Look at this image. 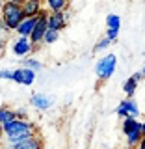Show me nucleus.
<instances>
[{
  "mask_svg": "<svg viewBox=\"0 0 145 149\" xmlns=\"http://www.w3.org/2000/svg\"><path fill=\"white\" fill-rule=\"evenodd\" d=\"M13 82L17 84H22V86H32L35 80V73L30 71L26 67H19V69H13Z\"/></svg>",
  "mask_w": 145,
  "mask_h": 149,
  "instance_id": "7",
  "label": "nucleus"
},
{
  "mask_svg": "<svg viewBox=\"0 0 145 149\" xmlns=\"http://www.w3.org/2000/svg\"><path fill=\"white\" fill-rule=\"evenodd\" d=\"M142 136L145 138V121H143V123H142Z\"/></svg>",
  "mask_w": 145,
  "mask_h": 149,
  "instance_id": "29",
  "label": "nucleus"
},
{
  "mask_svg": "<svg viewBox=\"0 0 145 149\" xmlns=\"http://www.w3.org/2000/svg\"><path fill=\"white\" fill-rule=\"evenodd\" d=\"M22 9L26 17H39L43 11V0H26L22 4Z\"/></svg>",
  "mask_w": 145,
  "mask_h": 149,
  "instance_id": "11",
  "label": "nucleus"
},
{
  "mask_svg": "<svg viewBox=\"0 0 145 149\" xmlns=\"http://www.w3.org/2000/svg\"><path fill=\"white\" fill-rule=\"evenodd\" d=\"M115 112H117V116H121V118H134L136 119L139 116V108L136 104V101L134 99H125L123 102H119V106L115 108Z\"/></svg>",
  "mask_w": 145,
  "mask_h": 149,
  "instance_id": "6",
  "label": "nucleus"
},
{
  "mask_svg": "<svg viewBox=\"0 0 145 149\" xmlns=\"http://www.w3.org/2000/svg\"><path fill=\"white\" fill-rule=\"evenodd\" d=\"M8 41H9V36H0V54H2L4 50H6Z\"/></svg>",
  "mask_w": 145,
  "mask_h": 149,
  "instance_id": "23",
  "label": "nucleus"
},
{
  "mask_svg": "<svg viewBox=\"0 0 145 149\" xmlns=\"http://www.w3.org/2000/svg\"><path fill=\"white\" fill-rule=\"evenodd\" d=\"M35 24H37V17H26L24 21L19 24V28L15 32L19 34V37H28V39H30V36H32V32H34Z\"/></svg>",
  "mask_w": 145,
  "mask_h": 149,
  "instance_id": "10",
  "label": "nucleus"
},
{
  "mask_svg": "<svg viewBox=\"0 0 145 149\" xmlns=\"http://www.w3.org/2000/svg\"><path fill=\"white\" fill-rule=\"evenodd\" d=\"M58 37H60V32H56V30H46V34H45V39H43V43L45 45H52L58 41Z\"/></svg>",
  "mask_w": 145,
  "mask_h": 149,
  "instance_id": "19",
  "label": "nucleus"
},
{
  "mask_svg": "<svg viewBox=\"0 0 145 149\" xmlns=\"http://www.w3.org/2000/svg\"><path fill=\"white\" fill-rule=\"evenodd\" d=\"M2 130H4V138L8 140V143H17V142H22V140L37 134L35 125L32 123L30 119L28 121L13 119V121H9V123L2 125Z\"/></svg>",
  "mask_w": 145,
  "mask_h": 149,
  "instance_id": "1",
  "label": "nucleus"
},
{
  "mask_svg": "<svg viewBox=\"0 0 145 149\" xmlns=\"http://www.w3.org/2000/svg\"><path fill=\"white\" fill-rule=\"evenodd\" d=\"M142 74H143V78H145V63H143V69H142Z\"/></svg>",
  "mask_w": 145,
  "mask_h": 149,
  "instance_id": "30",
  "label": "nucleus"
},
{
  "mask_svg": "<svg viewBox=\"0 0 145 149\" xmlns=\"http://www.w3.org/2000/svg\"><path fill=\"white\" fill-rule=\"evenodd\" d=\"M106 26H108L110 30H119V26H121V19H119V15H115V13H110V15L106 17Z\"/></svg>",
  "mask_w": 145,
  "mask_h": 149,
  "instance_id": "17",
  "label": "nucleus"
},
{
  "mask_svg": "<svg viewBox=\"0 0 145 149\" xmlns=\"http://www.w3.org/2000/svg\"><path fill=\"white\" fill-rule=\"evenodd\" d=\"M9 2H13V4H19V6H22V4H24L26 0H9Z\"/></svg>",
  "mask_w": 145,
  "mask_h": 149,
  "instance_id": "26",
  "label": "nucleus"
},
{
  "mask_svg": "<svg viewBox=\"0 0 145 149\" xmlns=\"http://www.w3.org/2000/svg\"><path fill=\"white\" fill-rule=\"evenodd\" d=\"M17 119L15 118V110H11L9 106H0V125H6L9 121Z\"/></svg>",
  "mask_w": 145,
  "mask_h": 149,
  "instance_id": "15",
  "label": "nucleus"
},
{
  "mask_svg": "<svg viewBox=\"0 0 145 149\" xmlns=\"http://www.w3.org/2000/svg\"><path fill=\"white\" fill-rule=\"evenodd\" d=\"M2 140H4V130H2V125H0V147H2Z\"/></svg>",
  "mask_w": 145,
  "mask_h": 149,
  "instance_id": "27",
  "label": "nucleus"
},
{
  "mask_svg": "<svg viewBox=\"0 0 145 149\" xmlns=\"http://www.w3.org/2000/svg\"><path fill=\"white\" fill-rule=\"evenodd\" d=\"M138 84H139V82H138L134 77H130V78H127V80H125L123 91H125V95H127V99H132V95H134V91H136Z\"/></svg>",
  "mask_w": 145,
  "mask_h": 149,
  "instance_id": "14",
  "label": "nucleus"
},
{
  "mask_svg": "<svg viewBox=\"0 0 145 149\" xmlns=\"http://www.w3.org/2000/svg\"><path fill=\"white\" fill-rule=\"evenodd\" d=\"M0 17H2L4 24H6V28L9 32H15L19 24H21L22 21L26 19L24 15V9H22V6H19V4H13V2H6V6L2 8V13H0Z\"/></svg>",
  "mask_w": 145,
  "mask_h": 149,
  "instance_id": "2",
  "label": "nucleus"
},
{
  "mask_svg": "<svg viewBox=\"0 0 145 149\" xmlns=\"http://www.w3.org/2000/svg\"><path fill=\"white\" fill-rule=\"evenodd\" d=\"M0 36H11V32L6 28V24H4V21H2V17H0Z\"/></svg>",
  "mask_w": 145,
  "mask_h": 149,
  "instance_id": "24",
  "label": "nucleus"
},
{
  "mask_svg": "<svg viewBox=\"0 0 145 149\" xmlns=\"http://www.w3.org/2000/svg\"><path fill=\"white\" fill-rule=\"evenodd\" d=\"M11 149H45V143H43V138L34 134V136L22 140V142H17V143H9Z\"/></svg>",
  "mask_w": 145,
  "mask_h": 149,
  "instance_id": "8",
  "label": "nucleus"
},
{
  "mask_svg": "<svg viewBox=\"0 0 145 149\" xmlns=\"http://www.w3.org/2000/svg\"><path fill=\"white\" fill-rule=\"evenodd\" d=\"M45 4H46L49 13H62L67 9L69 0H45Z\"/></svg>",
  "mask_w": 145,
  "mask_h": 149,
  "instance_id": "13",
  "label": "nucleus"
},
{
  "mask_svg": "<svg viewBox=\"0 0 145 149\" xmlns=\"http://www.w3.org/2000/svg\"><path fill=\"white\" fill-rule=\"evenodd\" d=\"M138 123H139V121L134 119V118H125V119H123V125H121V129H123V134H125V136H127V134H128L134 127H136Z\"/></svg>",
  "mask_w": 145,
  "mask_h": 149,
  "instance_id": "18",
  "label": "nucleus"
},
{
  "mask_svg": "<svg viewBox=\"0 0 145 149\" xmlns=\"http://www.w3.org/2000/svg\"><path fill=\"white\" fill-rule=\"evenodd\" d=\"M21 63H22V67L30 69V71H34V73H37L39 69H43V63H41L39 60H35V58H26V60H21Z\"/></svg>",
  "mask_w": 145,
  "mask_h": 149,
  "instance_id": "16",
  "label": "nucleus"
},
{
  "mask_svg": "<svg viewBox=\"0 0 145 149\" xmlns=\"http://www.w3.org/2000/svg\"><path fill=\"white\" fill-rule=\"evenodd\" d=\"M6 2H8V0H0V13H2V8L6 6Z\"/></svg>",
  "mask_w": 145,
  "mask_h": 149,
  "instance_id": "28",
  "label": "nucleus"
},
{
  "mask_svg": "<svg viewBox=\"0 0 145 149\" xmlns=\"http://www.w3.org/2000/svg\"><path fill=\"white\" fill-rule=\"evenodd\" d=\"M11 50H13V54L19 56V58H28L32 52H34V45L30 43V39L28 37H19V39L13 41V45H11Z\"/></svg>",
  "mask_w": 145,
  "mask_h": 149,
  "instance_id": "5",
  "label": "nucleus"
},
{
  "mask_svg": "<svg viewBox=\"0 0 145 149\" xmlns=\"http://www.w3.org/2000/svg\"><path fill=\"white\" fill-rule=\"evenodd\" d=\"M117 36H119V30H110V28H108V30H106V36H104V37L112 43V41L117 39Z\"/></svg>",
  "mask_w": 145,
  "mask_h": 149,
  "instance_id": "21",
  "label": "nucleus"
},
{
  "mask_svg": "<svg viewBox=\"0 0 145 149\" xmlns=\"http://www.w3.org/2000/svg\"><path fill=\"white\" fill-rule=\"evenodd\" d=\"M136 149H145V138H142V142H139V146Z\"/></svg>",
  "mask_w": 145,
  "mask_h": 149,
  "instance_id": "25",
  "label": "nucleus"
},
{
  "mask_svg": "<svg viewBox=\"0 0 145 149\" xmlns=\"http://www.w3.org/2000/svg\"><path fill=\"white\" fill-rule=\"evenodd\" d=\"M69 2H71V0H69Z\"/></svg>",
  "mask_w": 145,
  "mask_h": 149,
  "instance_id": "31",
  "label": "nucleus"
},
{
  "mask_svg": "<svg viewBox=\"0 0 145 149\" xmlns=\"http://www.w3.org/2000/svg\"><path fill=\"white\" fill-rule=\"evenodd\" d=\"M67 11H62V13H49V28L50 30H63L67 26Z\"/></svg>",
  "mask_w": 145,
  "mask_h": 149,
  "instance_id": "9",
  "label": "nucleus"
},
{
  "mask_svg": "<svg viewBox=\"0 0 145 149\" xmlns=\"http://www.w3.org/2000/svg\"><path fill=\"white\" fill-rule=\"evenodd\" d=\"M11 78H13L11 69H2V71H0V80H11Z\"/></svg>",
  "mask_w": 145,
  "mask_h": 149,
  "instance_id": "22",
  "label": "nucleus"
},
{
  "mask_svg": "<svg viewBox=\"0 0 145 149\" xmlns=\"http://www.w3.org/2000/svg\"><path fill=\"white\" fill-rule=\"evenodd\" d=\"M46 30H49V11H45V9H43L41 15L37 17V24H35L34 32H32V36H30V43L34 45V49H37V47L43 43Z\"/></svg>",
  "mask_w": 145,
  "mask_h": 149,
  "instance_id": "4",
  "label": "nucleus"
},
{
  "mask_svg": "<svg viewBox=\"0 0 145 149\" xmlns=\"http://www.w3.org/2000/svg\"><path fill=\"white\" fill-rule=\"evenodd\" d=\"M30 104L35 106L37 110H49L50 106H52V99L43 95V93H34V95L30 97Z\"/></svg>",
  "mask_w": 145,
  "mask_h": 149,
  "instance_id": "12",
  "label": "nucleus"
},
{
  "mask_svg": "<svg viewBox=\"0 0 145 149\" xmlns=\"http://www.w3.org/2000/svg\"><path fill=\"white\" fill-rule=\"evenodd\" d=\"M106 47H110V41L106 39V37H102V39H99V41H97V45L93 47V50H95V52H99V50L106 49Z\"/></svg>",
  "mask_w": 145,
  "mask_h": 149,
  "instance_id": "20",
  "label": "nucleus"
},
{
  "mask_svg": "<svg viewBox=\"0 0 145 149\" xmlns=\"http://www.w3.org/2000/svg\"><path fill=\"white\" fill-rule=\"evenodd\" d=\"M115 65H117V56L115 54H106L97 62L95 65V74L99 80H108V78L114 74Z\"/></svg>",
  "mask_w": 145,
  "mask_h": 149,
  "instance_id": "3",
  "label": "nucleus"
}]
</instances>
